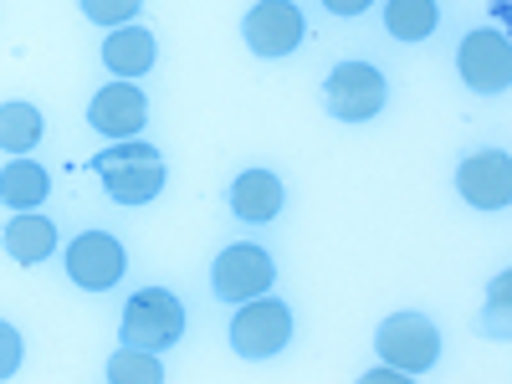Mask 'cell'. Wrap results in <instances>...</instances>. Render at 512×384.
I'll return each instance as SVG.
<instances>
[{
  "label": "cell",
  "instance_id": "cell-18",
  "mask_svg": "<svg viewBox=\"0 0 512 384\" xmlns=\"http://www.w3.org/2000/svg\"><path fill=\"white\" fill-rule=\"evenodd\" d=\"M108 379H113V384H159L164 369L154 364L149 349H134V344H128V349H118V354L108 359Z\"/></svg>",
  "mask_w": 512,
  "mask_h": 384
},
{
  "label": "cell",
  "instance_id": "cell-1",
  "mask_svg": "<svg viewBox=\"0 0 512 384\" xmlns=\"http://www.w3.org/2000/svg\"><path fill=\"white\" fill-rule=\"evenodd\" d=\"M93 169L118 205H149L164 190V154L139 139H118L113 149L93 154Z\"/></svg>",
  "mask_w": 512,
  "mask_h": 384
},
{
  "label": "cell",
  "instance_id": "cell-12",
  "mask_svg": "<svg viewBox=\"0 0 512 384\" xmlns=\"http://www.w3.org/2000/svg\"><path fill=\"white\" fill-rule=\"evenodd\" d=\"M231 210H236L241 221H251V226L277 221V210H282V180L272 175V169H246V175H236V185H231Z\"/></svg>",
  "mask_w": 512,
  "mask_h": 384
},
{
  "label": "cell",
  "instance_id": "cell-3",
  "mask_svg": "<svg viewBox=\"0 0 512 384\" xmlns=\"http://www.w3.org/2000/svg\"><path fill=\"white\" fill-rule=\"evenodd\" d=\"M374 349H379L384 364H395L400 374H425L441 359V333L431 328V318H420V313H395V318L379 323Z\"/></svg>",
  "mask_w": 512,
  "mask_h": 384
},
{
  "label": "cell",
  "instance_id": "cell-17",
  "mask_svg": "<svg viewBox=\"0 0 512 384\" xmlns=\"http://www.w3.org/2000/svg\"><path fill=\"white\" fill-rule=\"evenodd\" d=\"M436 0H390L384 6V26H390V36L400 41H425L436 31Z\"/></svg>",
  "mask_w": 512,
  "mask_h": 384
},
{
  "label": "cell",
  "instance_id": "cell-4",
  "mask_svg": "<svg viewBox=\"0 0 512 384\" xmlns=\"http://www.w3.org/2000/svg\"><path fill=\"white\" fill-rule=\"evenodd\" d=\"M287 338H292V313L287 303H277V297H246L236 323H231V349L241 359H272L287 349Z\"/></svg>",
  "mask_w": 512,
  "mask_h": 384
},
{
  "label": "cell",
  "instance_id": "cell-15",
  "mask_svg": "<svg viewBox=\"0 0 512 384\" xmlns=\"http://www.w3.org/2000/svg\"><path fill=\"white\" fill-rule=\"evenodd\" d=\"M47 190H52L47 169L31 164V159H16V164L0 169V205H11V210H31V205H41V200H47Z\"/></svg>",
  "mask_w": 512,
  "mask_h": 384
},
{
  "label": "cell",
  "instance_id": "cell-11",
  "mask_svg": "<svg viewBox=\"0 0 512 384\" xmlns=\"http://www.w3.org/2000/svg\"><path fill=\"white\" fill-rule=\"evenodd\" d=\"M88 123L103 128L108 139H134L139 128L149 123V103L134 82H108V88L88 103Z\"/></svg>",
  "mask_w": 512,
  "mask_h": 384
},
{
  "label": "cell",
  "instance_id": "cell-19",
  "mask_svg": "<svg viewBox=\"0 0 512 384\" xmlns=\"http://www.w3.org/2000/svg\"><path fill=\"white\" fill-rule=\"evenodd\" d=\"M144 0H82V16L98 21V26H128V16H139Z\"/></svg>",
  "mask_w": 512,
  "mask_h": 384
},
{
  "label": "cell",
  "instance_id": "cell-5",
  "mask_svg": "<svg viewBox=\"0 0 512 384\" xmlns=\"http://www.w3.org/2000/svg\"><path fill=\"white\" fill-rule=\"evenodd\" d=\"M323 98L328 113L344 118V123H369L384 108V72L369 62H338L323 82Z\"/></svg>",
  "mask_w": 512,
  "mask_h": 384
},
{
  "label": "cell",
  "instance_id": "cell-9",
  "mask_svg": "<svg viewBox=\"0 0 512 384\" xmlns=\"http://www.w3.org/2000/svg\"><path fill=\"white\" fill-rule=\"evenodd\" d=\"M210 282H216V297H226V303H246V297H262L277 282V267L262 246H226L216 256Z\"/></svg>",
  "mask_w": 512,
  "mask_h": 384
},
{
  "label": "cell",
  "instance_id": "cell-6",
  "mask_svg": "<svg viewBox=\"0 0 512 384\" xmlns=\"http://www.w3.org/2000/svg\"><path fill=\"white\" fill-rule=\"evenodd\" d=\"M303 36H308V21L292 0H256L246 11V47L256 57H287L303 47Z\"/></svg>",
  "mask_w": 512,
  "mask_h": 384
},
{
  "label": "cell",
  "instance_id": "cell-13",
  "mask_svg": "<svg viewBox=\"0 0 512 384\" xmlns=\"http://www.w3.org/2000/svg\"><path fill=\"white\" fill-rule=\"evenodd\" d=\"M103 62L113 77H144L154 67V36L144 26H113L103 41Z\"/></svg>",
  "mask_w": 512,
  "mask_h": 384
},
{
  "label": "cell",
  "instance_id": "cell-16",
  "mask_svg": "<svg viewBox=\"0 0 512 384\" xmlns=\"http://www.w3.org/2000/svg\"><path fill=\"white\" fill-rule=\"evenodd\" d=\"M47 123H41V108L31 103H0V149L6 154H26L41 144Z\"/></svg>",
  "mask_w": 512,
  "mask_h": 384
},
{
  "label": "cell",
  "instance_id": "cell-14",
  "mask_svg": "<svg viewBox=\"0 0 512 384\" xmlns=\"http://www.w3.org/2000/svg\"><path fill=\"white\" fill-rule=\"evenodd\" d=\"M6 251L16 256L21 267L47 262V256L57 251V226L47 216H36V210H16V221L6 226Z\"/></svg>",
  "mask_w": 512,
  "mask_h": 384
},
{
  "label": "cell",
  "instance_id": "cell-2",
  "mask_svg": "<svg viewBox=\"0 0 512 384\" xmlns=\"http://www.w3.org/2000/svg\"><path fill=\"white\" fill-rule=\"evenodd\" d=\"M180 333H185V308H180V297L164 292V287H144L134 303L123 308V344H134V349H149V354L175 349Z\"/></svg>",
  "mask_w": 512,
  "mask_h": 384
},
{
  "label": "cell",
  "instance_id": "cell-20",
  "mask_svg": "<svg viewBox=\"0 0 512 384\" xmlns=\"http://www.w3.org/2000/svg\"><path fill=\"white\" fill-rule=\"evenodd\" d=\"M21 369V333L0 318V379H11Z\"/></svg>",
  "mask_w": 512,
  "mask_h": 384
},
{
  "label": "cell",
  "instance_id": "cell-7",
  "mask_svg": "<svg viewBox=\"0 0 512 384\" xmlns=\"http://www.w3.org/2000/svg\"><path fill=\"white\" fill-rule=\"evenodd\" d=\"M128 272V251L108 236V231H82L67 246V277L88 292H108L118 277Z\"/></svg>",
  "mask_w": 512,
  "mask_h": 384
},
{
  "label": "cell",
  "instance_id": "cell-10",
  "mask_svg": "<svg viewBox=\"0 0 512 384\" xmlns=\"http://www.w3.org/2000/svg\"><path fill=\"white\" fill-rule=\"evenodd\" d=\"M456 190L466 195V205H477V210H502L512 200V159L502 149L466 154L456 164Z\"/></svg>",
  "mask_w": 512,
  "mask_h": 384
},
{
  "label": "cell",
  "instance_id": "cell-8",
  "mask_svg": "<svg viewBox=\"0 0 512 384\" xmlns=\"http://www.w3.org/2000/svg\"><path fill=\"white\" fill-rule=\"evenodd\" d=\"M461 77H466V88L472 93H502L507 82H512V47H507V36L482 26L461 41V57H456Z\"/></svg>",
  "mask_w": 512,
  "mask_h": 384
},
{
  "label": "cell",
  "instance_id": "cell-21",
  "mask_svg": "<svg viewBox=\"0 0 512 384\" xmlns=\"http://www.w3.org/2000/svg\"><path fill=\"white\" fill-rule=\"evenodd\" d=\"M323 11H333V16H359V11H369V0H323Z\"/></svg>",
  "mask_w": 512,
  "mask_h": 384
}]
</instances>
